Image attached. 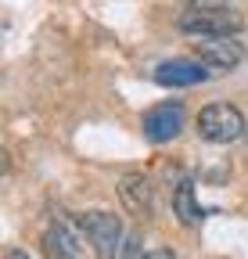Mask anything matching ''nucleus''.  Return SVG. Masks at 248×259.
Returning a JSON list of instances; mask_svg holds the SVG:
<instances>
[{"label":"nucleus","mask_w":248,"mask_h":259,"mask_svg":"<svg viewBox=\"0 0 248 259\" xmlns=\"http://www.w3.org/2000/svg\"><path fill=\"white\" fill-rule=\"evenodd\" d=\"M173 216L183 223V227H198L202 223V205L194 202V184L191 180H180L176 191H173Z\"/></svg>","instance_id":"obj_8"},{"label":"nucleus","mask_w":248,"mask_h":259,"mask_svg":"<svg viewBox=\"0 0 248 259\" xmlns=\"http://www.w3.org/2000/svg\"><path fill=\"white\" fill-rule=\"evenodd\" d=\"M198 137L209 141V144H234L244 137V115L241 108L227 105V101H216V105H205L198 112Z\"/></svg>","instance_id":"obj_1"},{"label":"nucleus","mask_w":248,"mask_h":259,"mask_svg":"<svg viewBox=\"0 0 248 259\" xmlns=\"http://www.w3.org/2000/svg\"><path fill=\"white\" fill-rule=\"evenodd\" d=\"M144 259H176V255H173L169 248H155V252H147Z\"/></svg>","instance_id":"obj_12"},{"label":"nucleus","mask_w":248,"mask_h":259,"mask_svg":"<svg viewBox=\"0 0 248 259\" xmlns=\"http://www.w3.org/2000/svg\"><path fill=\"white\" fill-rule=\"evenodd\" d=\"M244 18L237 11L223 8H187L180 15V29L187 36H237Z\"/></svg>","instance_id":"obj_2"},{"label":"nucleus","mask_w":248,"mask_h":259,"mask_svg":"<svg viewBox=\"0 0 248 259\" xmlns=\"http://www.w3.org/2000/svg\"><path fill=\"white\" fill-rule=\"evenodd\" d=\"M8 259H29V255H25L22 248H11V252H8Z\"/></svg>","instance_id":"obj_13"},{"label":"nucleus","mask_w":248,"mask_h":259,"mask_svg":"<svg viewBox=\"0 0 248 259\" xmlns=\"http://www.w3.org/2000/svg\"><path fill=\"white\" fill-rule=\"evenodd\" d=\"M183 115H187V112H183L180 101H162V105H155V108L144 112L140 130H144V137L151 144H166V141H173L183 130Z\"/></svg>","instance_id":"obj_4"},{"label":"nucleus","mask_w":248,"mask_h":259,"mask_svg":"<svg viewBox=\"0 0 248 259\" xmlns=\"http://www.w3.org/2000/svg\"><path fill=\"white\" fill-rule=\"evenodd\" d=\"M122 259H144V245H140V234H130L126 241H122Z\"/></svg>","instance_id":"obj_10"},{"label":"nucleus","mask_w":248,"mask_h":259,"mask_svg":"<svg viewBox=\"0 0 248 259\" xmlns=\"http://www.w3.org/2000/svg\"><path fill=\"white\" fill-rule=\"evenodd\" d=\"M194 54H198V61H205L216 72H230L244 61V47L234 36H198Z\"/></svg>","instance_id":"obj_5"},{"label":"nucleus","mask_w":248,"mask_h":259,"mask_svg":"<svg viewBox=\"0 0 248 259\" xmlns=\"http://www.w3.org/2000/svg\"><path fill=\"white\" fill-rule=\"evenodd\" d=\"M227 0H187V8H223Z\"/></svg>","instance_id":"obj_11"},{"label":"nucleus","mask_w":248,"mask_h":259,"mask_svg":"<svg viewBox=\"0 0 248 259\" xmlns=\"http://www.w3.org/2000/svg\"><path fill=\"white\" fill-rule=\"evenodd\" d=\"M119 194H122V205H126L133 216H151L155 212V187L147 177L140 173H126L119 184Z\"/></svg>","instance_id":"obj_7"},{"label":"nucleus","mask_w":248,"mask_h":259,"mask_svg":"<svg viewBox=\"0 0 248 259\" xmlns=\"http://www.w3.org/2000/svg\"><path fill=\"white\" fill-rule=\"evenodd\" d=\"M43 252H47V259H79L76 238L69 234V227H61V223H51L43 231Z\"/></svg>","instance_id":"obj_9"},{"label":"nucleus","mask_w":248,"mask_h":259,"mask_svg":"<svg viewBox=\"0 0 248 259\" xmlns=\"http://www.w3.org/2000/svg\"><path fill=\"white\" fill-rule=\"evenodd\" d=\"M79 227L90 238V245H94L97 259H115L122 252L126 238H122V220L115 212H86V216H79Z\"/></svg>","instance_id":"obj_3"},{"label":"nucleus","mask_w":248,"mask_h":259,"mask_svg":"<svg viewBox=\"0 0 248 259\" xmlns=\"http://www.w3.org/2000/svg\"><path fill=\"white\" fill-rule=\"evenodd\" d=\"M209 79V65L205 61H187V58H176V61H162L155 69V83L162 87H198Z\"/></svg>","instance_id":"obj_6"}]
</instances>
